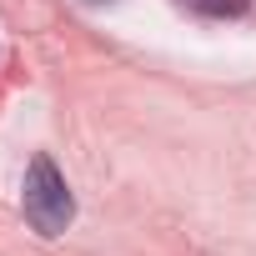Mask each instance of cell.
Segmentation results:
<instances>
[{
	"label": "cell",
	"mask_w": 256,
	"mask_h": 256,
	"mask_svg": "<svg viewBox=\"0 0 256 256\" xmlns=\"http://www.w3.org/2000/svg\"><path fill=\"white\" fill-rule=\"evenodd\" d=\"M20 211L26 221L40 231V236H60L70 221H76V196L66 186V176L56 171L50 156H36L30 171H26V191H20Z\"/></svg>",
	"instance_id": "obj_1"
},
{
	"label": "cell",
	"mask_w": 256,
	"mask_h": 256,
	"mask_svg": "<svg viewBox=\"0 0 256 256\" xmlns=\"http://www.w3.org/2000/svg\"><path fill=\"white\" fill-rule=\"evenodd\" d=\"M181 6L196 10V16H216V20H221V16H241L246 0H181Z\"/></svg>",
	"instance_id": "obj_2"
}]
</instances>
